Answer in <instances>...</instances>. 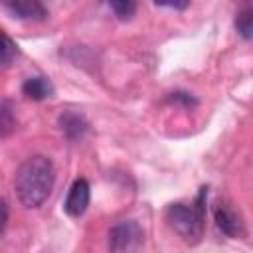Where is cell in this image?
<instances>
[{"instance_id":"obj_13","label":"cell","mask_w":253,"mask_h":253,"mask_svg":"<svg viewBox=\"0 0 253 253\" xmlns=\"http://www.w3.org/2000/svg\"><path fill=\"white\" fill-rule=\"evenodd\" d=\"M170 101H180V103H184L186 107H194V105H196V99H194L192 95H188V93H172Z\"/></svg>"},{"instance_id":"obj_3","label":"cell","mask_w":253,"mask_h":253,"mask_svg":"<svg viewBox=\"0 0 253 253\" xmlns=\"http://www.w3.org/2000/svg\"><path fill=\"white\" fill-rule=\"evenodd\" d=\"M144 243V231L136 221H121L109 231L111 253H138Z\"/></svg>"},{"instance_id":"obj_9","label":"cell","mask_w":253,"mask_h":253,"mask_svg":"<svg viewBox=\"0 0 253 253\" xmlns=\"http://www.w3.org/2000/svg\"><path fill=\"white\" fill-rule=\"evenodd\" d=\"M235 28L237 32L243 36V40H251V32H253V12L249 6H245L241 12H237L235 16Z\"/></svg>"},{"instance_id":"obj_7","label":"cell","mask_w":253,"mask_h":253,"mask_svg":"<svg viewBox=\"0 0 253 253\" xmlns=\"http://www.w3.org/2000/svg\"><path fill=\"white\" fill-rule=\"evenodd\" d=\"M59 126H61V130L65 132V136L71 138V140L83 138V134H85L87 128H89L87 121H85L83 115H79V113H63V115L59 117Z\"/></svg>"},{"instance_id":"obj_15","label":"cell","mask_w":253,"mask_h":253,"mask_svg":"<svg viewBox=\"0 0 253 253\" xmlns=\"http://www.w3.org/2000/svg\"><path fill=\"white\" fill-rule=\"evenodd\" d=\"M156 6H166V8H178V10H184V8H188L190 4H188V2H168V4L156 2Z\"/></svg>"},{"instance_id":"obj_14","label":"cell","mask_w":253,"mask_h":253,"mask_svg":"<svg viewBox=\"0 0 253 253\" xmlns=\"http://www.w3.org/2000/svg\"><path fill=\"white\" fill-rule=\"evenodd\" d=\"M6 221H8V206H6V202L0 200V231L4 229Z\"/></svg>"},{"instance_id":"obj_4","label":"cell","mask_w":253,"mask_h":253,"mask_svg":"<svg viewBox=\"0 0 253 253\" xmlns=\"http://www.w3.org/2000/svg\"><path fill=\"white\" fill-rule=\"evenodd\" d=\"M213 219H215V225L219 227V231L225 233L227 237H245V233H247L243 217L239 215V211H235L227 204H219L215 208Z\"/></svg>"},{"instance_id":"obj_5","label":"cell","mask_w":253,"mask_h":253,"mask_svg":"<svg viewBox=\"0 0 253 253\" xmlns=\"http://www.w3.org/2000/svg\"><path fill=\"white\" fill-rule=\"evenodd\" d=\"M89 200H91V188H89V182L85 178H79L71 184L69 188V194L65 198V204H63V210L67 215L71 217H79L85 213L87 206H89Z\"/></svg>"},{"instance_id":"obj_11","label":"cell","mask_w":253,"mask_h":253,"mask_svg":"<svg viewBox=\"0 0 253 253\" xmlns=\"http://www.w3.org/2000/svg\"><path fill=\"white\" fill-rule=\"evenodd\" d=\"M16 53H18L16 43L6 34L0 32V65H8L16 57Z\"/></svg>"},{"instance_id":"obj_1","label":"cell","mask_w":253,"mask_h":253,"mask_svg":"<svg viewBox=\"0 0 253 253\" xmlns=\"http://www.w3.org/2000/svg\"><path fill=\"white\" fill-rule=\"evenodd\" d=\"M55 182V170L47 156L26 158L14 178V190L24 208H40L51 194Z\"/></svg>"},{"instance_id":"obj_12","label":"cell","mask_w":253,"mask_h":253,"mask_svg":"<svg viewBox=\"0 0 253 253\" xmlns=\"http://www.w3.org/2000/svg\"><path fill=\"white\" fill-rule=\"evenodd\" d=\"M14 126H16V121H14V117H12L10 105L4 103V105L0 107V134H8V132H12Z\"/></svg>"},{"instance_id":"obj_10","label":"cell","mask_w":253,"mask_h":253,"mask_svg":"<svg viewBox=\"0 0 253 253\" xmlns=\"http://www.w3.org/2000/svg\"><path fill=\"white\" fill-rule=\"evenodd\" d=\"M109 8L115 12L119 20H130L136 12V4L132 0H119V2H109Z\"/></svg>"},{"instance_id":"obj_8","label":"cell","mask_w":253,"mask_h":253,"mask_svg":"<svg viewBox=\"0 0 253 253\" xmlns=\"http://www.w3.org/2000/svg\"><path fill=\"white\" fill-rule=\"evenodd\" d=\"M22 91L26 97H30L34 101H42V99H47L53 95V85L45 77H30L22 83Z\"/></svg>"},{"instance_id":"obj_6","label":"cell","mask_w":253,"mask_h":253,"mask_svg":"<svg viewBox=\"0 0 253 253\" xmlns=\"http://www.w3.org/2000/svg\"><path fill=\"white\" fill-rule=\"evenodd\" d=\"M4 10H8L18 20H45L47 8L42 2L36 0H16V2H4Z\"/></svg>"},{"instance_id":"obj_2","label":"cell","mask_w":253,"mask_h":253,"mask_svg":"<svg viewBox=\"0 0 253 253\" xmlns=\"http://www.w3.org/2000/svg\"><path fill=\"white\" fill-rule=\"evenodd\" d=\"M206 198H208V190L202 188L192 206L172 204L166 210V219L170 227L188 243H196L202 237L204 217H206Z\"/></svg>"}]
</instances>
